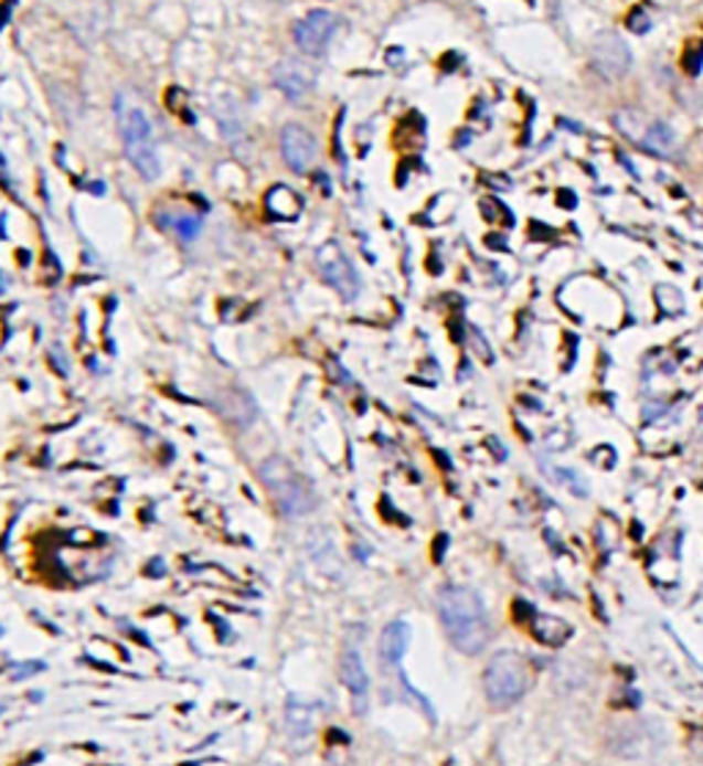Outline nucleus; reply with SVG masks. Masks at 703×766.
I'll return each instance as SVG.
<instances>
[{
    "label": "nucleus",
    "mask_w": 703,
    "mask_h": 766,
    "mask_svg": "<svg viewBox=\"0 0 703 766\" xmlns=\"http://www.w3.org/2000/svg\"><path fill=\"white\" fill-rule=\"evenodd\" d=\"M437 613H440L448 640L462 655L476 657L487 649L492 627H489V616L476 591L465 585H448L437 594Z\"/></svg>",
    "instance_id": "1"
},
{
    "label": "nucleus",
    "mask_w": 703,
    "mask_h": 766,
    "mask_svg": "<svg viewBox=\"0 0 703 766\" xmlns=\"http://www.w3.org/2000/svg\"><path fill=\"white\" fill-rule=\"evenodd\" d=\"M258 476H262V483L267 487L269 498H273V503L278 506V511L284 517L297 520V517H306L308 511L313 509L311 487L302 481L300 472H297L286 459L269 456V459L262 461V467H258Z\"/></svg>",
    "instance_id": "2"
},
{
    "label": "nucleus",
    "mask_w": 703,
    "mask_h": 766,
    "mask_svg": "<svg viewBox=\"0 0 703 766\" xmlns=\"http://www.w3.org/2000/svg\"><path fill=\"white\" fill-rule=\"evenodd\" d=\"M531 684V668L516 651H500L483 670V692L494 709H509L520 701Z\"/></svg>",
    "instance_id": "3"
},
{
    "label": "nucleus",
    "mask_w": 703,
    "mask_h": 766,
    "mask_svg": "<svg viewBox=\"0 0 703 766\" xmlns=\"http://www.w3.org/2000/svg\"><path fill=\"white\" fill-rule=\"evenodd\" d=\"M121 138L127 160L143 179L160 177V151H157L155 132H151L149 116L140 108H129L121 116Z\"/></svg>",
    "instance_id": "4"
},
{
    "label": "nucleus",
    "mask_w": 703,
    "mask_h": 766,
    "mask_svg": "<svg viewBox=\"0 0 703 766\" xmlns=\"http://www.w3.org/2000/svg\"><path fill=\"white\" fill-rule=\"evenodd\" d=\"M317 267L322 273V278L339 291L344 300H354L360 295V278L358 269L350 262V256L344 253V247L335 245V242H328L317 251Z\"/></svg>",
    "instance_id": "5"
},
{
    "label": "nucleus",
    "mask_w": 703,
    "mask_h": 766,
    "mask_svg": "<svg viewBox=\"0 0 703 766\" xmlns=\"http://www.w3.org/2000/svg\"><path fill=\"white\" fill-rule=\"evenodd\" d=\"M590 64H594V70L599 72L605 81H618V77L627 75L629 66H632V53H629L627 42H624L621 36L605 31L594 39V44H590Z\"/></svg>",
    "instance_id": "6"
},
{
    "label": "nucleus",
    "mask_w": 703,
    "mask_h": 766,
    "mask_svg": "<svg viewBox=\"0 0 703 766\" xmlns=\"http://www.w3.org/2000/svg\"><path fill=\"white\" fill-rule=\"evenodd\" d=\"M335 28H339V20H335V14H330V11H324V9L308 11V14L295 25V44L306 55L317 58V55H322L324 50H328Z\"/></svg>",
    "instance_id": "7"
},
{
    "label": "nucleus",
    "mask_w": 703,
    "mask_h": 766,
    "mask_svg": "<svg viewBox=\"0 0 703 766\" xmlns=\"http://www.w3.org/2000/svg\"><path fill=\"white\" fill-rule=\"evenodd\" d=\"M280 155H284L286 166L295 173H306L317 166L319 160V143L306 127L300 124H289L280 132Z\"/></svg>",
    "instance_id": "8"
},
{
    "label": "nucleus",
    "mask_w": 703,
    "mask_h": 766,
    "mask_svg": "<svg viewBox=\"0 0 703 766\" xmlns=\"http://www.w3.org/2000/svg\"><path fill=\"white\" fill-rule=\"evenodd\" d=\"M341 681L350 690L354 714H363L365 703H369V673H365L363 657L358 655V649H347L341 657Z\"/></svg>",
    "instance_id": "9"
},
{
    "label": "nucleus",
    "mask_w": 703,
    "mask_h": 766,
    "mask_svg": "<svg viewBox=\"0 0 703 766\" xmlns=\"http://www.w3.org/2000/svg\"><path fill=\"white\" fill-rule=\"evenodd\" d=\"M273 81L286 97L297 99L313 88V70L302 64V61H284V64H278V70L273 72Z\"/></svg>",
    "instance_id": "10"
},
{
    "label": "nucleus",
    "mask_w": 703,
    "mask_h": 766,
    "mask_svg": "<svg viewBox=\"0 0 703 766\" xmlns=\"http://www.w3.org/2000/svg\"><path fill=\"white\" fill-rule=\"evenodd\" d=\"M531 621H528V629H531L533 638L539 640L542 646H550V649H558L564 646L566 640L572 638V627L558 616H547V613H528Z\"/></svg>",
    "instance_id": "11"
},
{
    "label": "nucleus",
    "mask_w": 703,
    "mask_h": 766,
    "mask_svg": "<svg viewBox=\"0 0 703 766\" xmlns=\"http://www.w3.org/2000/svg\"><path fill=\"white\" fill-rule=\"evenodd\" d=\"M640 146L657 157H673L679 149V138H677V132L671 129V124L649 121L643 138H640Z\"/></svg>",
    "instance_id": "12"
},
{
    "label": "nucleus",
    "mask_w": 703,
    "mask_h": 766,
    "mask_svg": "<svg viewBox=\"0 0 703 766\" xmlns=\"http://www.w3.org/2000/svg\"><path fill=\"white\" fill-rule=\"evenodd\" d=\"M407 643H409V627L404 621H393L387 624L385 632H382L380 655L385 662L396 664L398 659L404 657V651H407Z\"/></svg>",
    "instance_id": "13"
},
{
    "label": "nucleus",
    "mask_w": 703,
    "mask_h": 766,
    "mask_svg": "<svg viewBox=\"0 0 703 766\" xmlns=\"http://www.w3.org/2000/svg\"><path fill=\"white\" fill-rule=\"evenodd\" d=\"M162 225H168L171 231H177L182 240H195L201 231V217L193 212H166Z\"/></svg>",
    "instance_id": "14"
},
{
    "label": "nucleus",
    "mask_w": 703,
    "mask_h": 766,
    "mask_svg": "<svg viewBox=\"0 0 703 766\" xmlns=\"http://www.w3.org/2000/svg\"><path fill=\"white\" fill-rule=\"evenodd\" d=\"M613 124H616L618 132H624L629 140H635V143H640L646 127H649V121H646L638 110H618L616 116H613Z\"/></svg>",
    "instance_id": "15"
},
{
    "label": "nucleus",
    "mask_w": 703,
    "mask_h": 766,
    "mask_svg": "<svg viewBox=\"0 0 703 766\" xmlns=\"http://www.w3.org/2000/svg\"><path fill=\"white\" fill-rule=\"evenodd\" d=\"M269 206H273V215L278 217H295L297 210H300V201L291 195V190L286 188H275L273 193H269Z\"/></svg>",
    "instance_id": "16"
},
{
    "label": "nucleus",
    "mask_w": 703,
    "mask_h": 766,
    "mask_svg": "<svg viewBox=\"0 0 703 766\" xmlns=\"http://www.w3.org/2000/svg\"><path fill=\"white\" fill-rule=\"evenodd\" d=\"M657 302H660V308L665 313H679L684 308L682 295H679V289H673V286H657Z\"/></svg>",
    "instance_id": "17"
},
{
    "label": "nucleus",
    "mask_w": 703,
    "mask_h": 766,
    "mask_svg": "<svg viewBox=\"0 0 703 766\" xmlns=\"http://www.w3.org/2000/svg\"><path fill=\"white\" fill-rule=\"evenodd\" d=\"M629 28H632L635 33H646L651 28V20L646 17V11H635L632 17H629Z\"/></svg>",
    "instance_id": "18"
},
{
    "label": "nucleus",
    "mask_w": 703,
    "mask_h": 766,
    "mask_svg": "<svg viewBox=\"0 0 703 766\" xmlns=\"http://www.w3.org/2000/svg\"><path fill=\"white\" fill-rule=\"evenodd\" d=\"M258 766H269V764H258Z\"/></svg>",
    "instance_id": "19"
}]
</instances>
